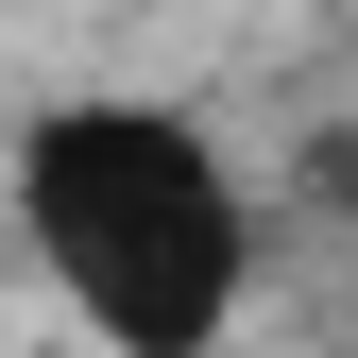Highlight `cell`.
Instances as JSON below:
<instances>
[{
    "instance_id": "1",
    "label": "cell",
    "mask_w": 358,
    "mask_h": 358,
    "mask_svg": "<svg viewBox=\"0 0 358 358\" xmlns=\"http://www.w3.org/2000/svg\"><path fill=\"white\" fill-rule=\"evenodd\" d=\"M17 239L103 358H222L256 290V205L171 103H52L17 137Z\"/></svg>"
},
{
    "instance_id": "2",
    "label": "cell",
    "mask_w": 358,
    "mask_h": 358,
    "mask_svg": "<svg viewBox=\"0 0 358 358\" xmlns=\"http://www.w3.org/2000/svg\"><path fill=\"white\" fill-rule=\"evenodd\" d=\"M324 188H341V222H358V137H341V154H324Z\"/></svg>"
}]
</instances>
